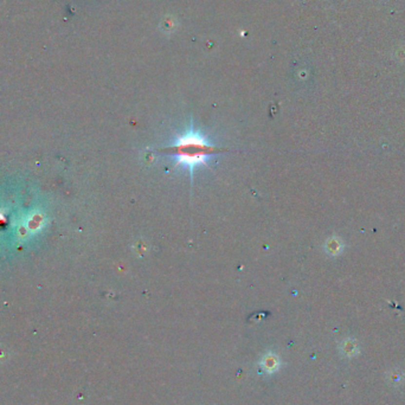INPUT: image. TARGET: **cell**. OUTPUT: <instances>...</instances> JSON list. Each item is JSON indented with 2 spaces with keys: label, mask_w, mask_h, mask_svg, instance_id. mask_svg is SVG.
<instances>
[{
  "label": "cell",
  "mask_w": 405,
  "mask_h": 405,
  "mask_svg": "<svg viewBox=\"0 0 405 405\" xmlns=\"http://www.w3.org/2000/svg\"><path fill=\"white\" fill-rule=\"evenodd\" d=\"M222 151L191 127L186 133L178 135L170 146L162 148L161 152L169 154L175 165L185 166L193 173L195 167L208 165L212 156Z\"/></svg>",
  "instance_id": "1"
},
{
  "label": "cell",
  "mask_w": 405,
  "mask_h": 405,
  "mask_svg": "<svg viewBox=\"0 0 405 405\" xmlns=\"http://www.w3.org/2000/svg\"><path fill=\"white\" fill-rule=\"evenodd\" d=\"M326 248L327 251H328L330 255H338V253H340L341 250H343V244H341V242L339 241V239L333 238L327 242Z\"/></svg>",
  "instance_id": "2"
}]
</instances>
